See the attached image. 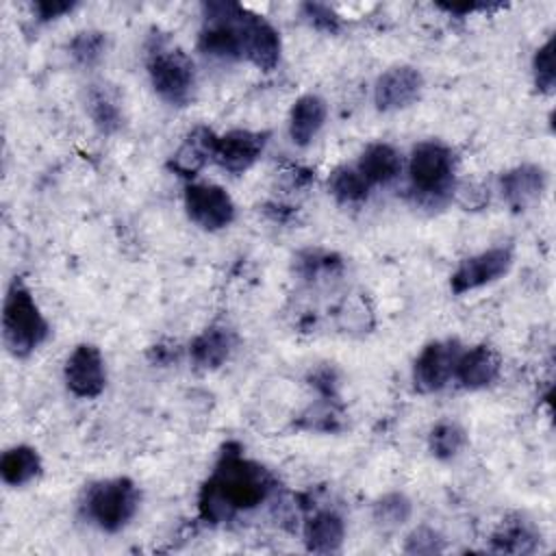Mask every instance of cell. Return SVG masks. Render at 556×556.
Here are the masks:
<instances>
[{"label": "cell", "mask_w": 556, "mask_h": 556, "mask_svg": "<svg viewBox=\"0 0 556 556\" xmlns=\"http://www.w3.org/2000/svg\"><path fill=\"white\" fill-rule=\"evenodd\" d=\"M276 486L269 469L248 458L239 445H226L200 489L198 508L204 521L226 523L241 513L258 508Z\"/></svg>", "instance_id": "obj_1"}, {"label": "cell", "mask_w": 556, "mask_h": 556, "mask_svg": "<svg viewBox=\"0 0 556 556\" xmlns=\"http://www.w3.org/2000/svg\"><path fill=\"white\" fill-rule=\"evenodd\" d=\"M413 515V502L402 491H389L371 504V519L382 530L402 528Z\"/></svg>", "instance_id": "obj_25"}, {"label": "cell", "mask_w": 556, "mask_h": 556, "mask_svg": "<svg viewBox=\"0 0 556 556\" xmlns=\"http://www.w3.org/2000/svg\"><path fill=\"white\" fill-rule=\"evenodd\" d=\"M50 334V324L43 317L33 291L13 280L2 304V343L15 358L30 356Z\"/></svg>", "instance_id": "obj_3"}, {"label": "cell", "mask_w": 556, "mask_h": 556, "mask_svg": "<svg viewBox=\"0 0 556 556\" xmlns=\"http://www.w3.org/2000/svg\"><path fill=\"white\" fill-rule=\"evenodd\" d=\"M182 206L189 222L208 232L228 228L237 215L235 200L215 182H187Z\"/></svg>", "instance_id": "obj_6"}, {"label": "cell", "mask_w": 556, "mask_h": 556, "mask_svg": "<svg viewBox=\"0 0 556 556\" xmlns=\"http://www.w3.org/2000/svg\"><path fill=\"white\" fill-rule=\"evenodd\" d=\"M70 56L83 65V67H93L102 61L104 52H106V33L102 30H80L76 33L70 43H67Z\"/></svg>", "instance_id": "obj_26"}, {"label": "cell", "mask_w": 556, "mask_h": 556, "mask_svg": "<svg viewBox=\"0 0 556 556\" xmlns=\"http://www.w3.org/2000/svg\"><path fill=\"white\" fill-rule=\"evenodd\" d=\"M304 419L308 421L306 428L308 430H321V432H334L341 428V415L337 413V408L332 404H317L313 406Z\"/></svg>", "instance_id": "obj_30"}, {"label": "cell", "mask_w": 556, "mask_h": 556, "mask_svg": "<svg viewBox=\"0 0 556 556\" xmlns=\"http://www.w3.org/2000/svg\"><path fill=\"white\" fill-rule=\"evenodd\" d=\"M371 185L367 178L358 172L356 165H339L328 176V191L330 195L345 206L363 204L369 195Z\"/></svg>", "instance_id": "obj_23"}, {"label": "cell", "mask_w": 556, "mask_h": 556, "mask_svg": "<svg viewBox=\"0 0 556 556\" xmlns=\"http://www.w3.org/2000/svg\"><path fill=\"white\" fill-rule=\"evenodd\" d=\"M547 189V172L536 163H521L500 176V191L513 211H526L536 204Z\"/></svg>", "instance_id": "obj_13"}, {"label": "cell", "mask_w": 556, "mask_h": 556, "mask_svg": "<svg viewBox=\"0 0 556 556\" xmlns=\"http://www.w3.org/2000/svg\"><path fill=\"white\" fill-rule=\"evenodd\" d=\"M237 28H239L243 59H248L254 67L263 72H271L278 65L280 52H282V41L276 26L267 17L245 7H239Z\"/></svg>", "instance_id": "obj_8"}, {"label": "cell", "mask_w": 556, "mask_h": 556, "mask_svg": "<svg viewBox=\"0 0 556 556\" xmlns=\"http://www.w3.org/2000/svg\"><path fill=\"white\" fill-rule=\"evenodd\" d=\"M87 113L102 135H113L124 124L119 98L104 85H91L87 91Z\"/></svg>", "instance_id": "obj_22"}, {"label": "cell", "mask_w": 556, "mask_h": 556, "mask_svg": "<svg viewBox=\"0 0 556 556\" xmlns=\"http://www.w3.org/2000/svg\"><path fill=\"white\" fill-rule=\"evenodd\" d=\"M541 543V532L532 521L515 517L506 519L491 534V552L497 554H532Z\"/></svg>", "instance_id": "obj_20"}, {"label": "cell", "mask_w": 556, "mask_h": 556, "mask_svg": "<svg viewBox=\"0 0 556 556\" xmlns=\"http://www.w3.org/2000/svg\"><path fill=\"white\" fill-rule=\"evenodd\" d=\"M235 334L226 326H208L189 343L191 365L200 371L219 369L232 354Z\"/></svg>", "instance_id": "obj_16"}, {"label": "cell", "mask_w": 556, "mask_h": 556, "mask_svg": "<svg viewBox=\"0 0 556 556\" xmlns=\"http://www.w3.org/2000/svg\"><path fill=\"white\" fill-rule=\"evenodd\" d=\"M269 135L263 130L232 128L213 137L211 161L230 174H245L263 156Z\"/></svg>", "instance_id": "obj_10"}, {"label": "cell", "mask_w": 556, "mask_h": 556, "mask_svg": "<svg viewBox=\"0 0 556 556\" xmlns=\"http://www.w3.org/2000/svg\"><path fill=\"white\" fill-rule=\"evenodd\" d=\"M67 391L80 400L98 397L106 387V363L98 345L78 343L63 365Z\"/></svg>", "instance_id": "obj_11"}, {"label": "cell", "mask_w": 556, "mask_h": 556, "mask_svg": "<svg viewBox=\"0 0 556 556\" xmlns=\"http://www.w3.org/2000/svg\"><path fill=\"white\" fill-rule=\"evenodd\" d=\"M500 371H502V358L497 350L486 343H480L460 352L456 361L454 378L463 389L478 391L493 384L500 378Z\"/></svg>", "instance_id": "obj_14"}, {"label": "cell", "mask_w": 556, "mask_h": 556, "mask_svg": "<svg viewBox=\"0 0 556 556\" xmlns=\"http://www.w3.org/2000/svg\"><path fill=\"white\" fill-rule=\"evenodd\" d=\"M300 11H302V17H306L308 24L315 26L317 30L337 33L339 26H341L339 13H337L332 7L324 4V2H304V4L300 7Z\"/></svg>", "instance_id": "obj_29"}, {"label": "cell", "mask_w": 556, "mask_h": 556, "mask_svg": "<svg viewBox=\"0 0 556 556\" xmlns=\"http://www.w3.org/2000/svg\"><path fill=\"white\" fill-rule=\"evenodd\" d=\"M356 167L371 187L389 185L402 174V154L391 143L376 141L361 152Z\"/></svg>", "instance_id": "obj_19"}, {"label": "cell", "mask_w": 556, "mask_h": 556, "mask_svg": "<svg viewBox=\"0 0 556 556\" xmlns=\"http://www.w3.org/2000/svg\"><path fill=\"white\" fill-rule=\"evenodd\" d=\"M328 117V104L317 93L300 96L289 111V139L298 148H306L315 141Z\"/></svg>", "instance_id": "obj_17"}, {"label": "cell", "mask_w": 556, "mask_h": 556, "mask_svg": "<svg viewBox=\"0 0 556 556\" xmlns=\"http://www.w3.org/2000/svg\"><path fill=\"white\" fill-rule=\"evenodd\" d=\"M41 471V458L39 452L30 445H13L4 450L0 458V478L7 486H24L33 482Z\"/></svg>", "instance_id": "obj_21"}, {"label": "cell", "mask_w": 556, "mask_h": 556, "mask_svg": "<svg viewBox=\"0 0 556 556\" xmlns=\"http://www.w3.org/2000/svg\"><path fill=\"white\" fill-rule=\"evenodd\" d=\"M146 70L154 93L172 104L187 106L195 96V65L191 56L165 39H152L146 54Z\"/></svg>", "instance_id": "obj_5"}, {"label": "cell", "mask_w": 556, "mask_h": 556, "mask_svg": "<svg viewBox=\"0 0 556 556\" xmlns=\"http://www.w3.org/2000/svg\"><path fill=\"white\" fill-rule=\"evenodd\" d=\"M443 11L452 13V15H460V17H467L476 11H489L497 4H489V2H465V4H439Z\"/></svg>", "instance_id": "obj_32"}, {"label": "cell", "mask_w": 556, "mask_h": 556, "mask_svg": "<svg viewBox=\"0 0 556 556\" xmlns=\"http://www.w3.org/2000/svg\"><path fill=\"white\" fill-rule=\"evenodd\" d=\"M424 91V74L415 65H393L374 83V104L382 113L408 109Z\"/></svg>", "instance_id": "obj_12"}, {"label": "cell", "mask_w": 556, "mask_h": 556, "mask_svg": "<svg viewBox=\"0 0 556 556\" xmlns=\"http://www.w3.org/2000/svg\"><path fill=\"white\" fill-rule=\"evenodd\" d=\"M215 132L206 126H195L178 146V150L169 156L167 169L174 172L180 178H195L200 169L211 161V148H213Z\"/></svg>", "instance_id": "obj_18"}, {"label": "cell", "mask_w": 556, "mask_h": 556, "mask_svg": "<svg viewBox=\"0 0 556 556\" xmlns=\"http://www.w3.org/2000/svg\"><path fill=\"white\" fill-rule=\"evenodd\" d=\"M554 35H549L532 56V80L539 93H554L556 85V70H554Z\"/></svg>", "instance_id": "obj_27"}, {"label": "cell", "mask_w": 556, "mask_h": 556, "mask_svg": "<svg viewBox=\"0 0 556 556\" xmlns=\"http://www.w3.org/2000/svg\"><path fill=\"white\" fill-rule=\"evenodd\" d=\"M515 263V254L508 245H495L467 256L450 276V289L454 295H465L504 278Z\"/></svg>", "instance_id": "obj_7"}, {"label": "cell", "mask_w": 556, "mask_h": 556, "mask_svg": "<svg viewBox=\"0 0 556 556\" xmlns=\"http://www.w3.org/2000/svg\"><path fill=\"white\" fill-rule=\"evenodd\" d=\"M302 541L313 554H334L345 541V521L334 508H319L306 517Z\"/></svg>", "instance_id": "obj_15"}, {"label": "cell", "mask_w": 556, "mask_h": 556, "mask_svg": "<svg viewBox=\"0 0 556 556\" xmlns=\"http://www.w3.org/2000/svg\"><path fill=\"white\" fill-rule=\"evenodd\" d=\"M467 445L465 428L454 419H441L428 434V450L437 460H454Z\"/></svg>", "instance_id": "obj_24"}, {"label": "cell", "mask_w": 556, "mask_h": 556, "mask_svg": "<svg viewBox=\"0 0 556 556\" xmlns=\"http://www.w3.org/2000/svg\"><path fill=\"white\" fill-rule=\"evenodd\" d=\"M406 554H439L445 549V539L428 526L415 528L402 547Z\"/></svg>", "instance_id": "obj_28"}, {"label": "cell", "mask_w": 556, "mask_h": 556, "mask_svg": "<svg viewBox=\"0 0 556 556\" xmlns=\"http://www.w3.org/2000/svg\"><path fill=\"white\" fill-rule=\"evenodd\" d=\"M78 7L74 0H39L33 4V13L37 22H52L65 13H72Z\"/></svg>", "instance_id": "obj_31"}, {"label": "cell", "mask_w": 556, "mask_h": 556, "mask_svg": "<svg viewBox=\"0 0 556 556\" xmlns=\"http://www.w3.org/2000/svg\"><path fill=\"white\" fill-rule=\"evenodd\" d=\"M410 193L424 206H439L447 202L456 185V154L439 141L426 139L413 146L408 156Z\"/></svg>", "instance_id": "obj_2"}, {"label": "cell", "mask_w": 556, "mask_h": 556, "mask_svg": "<svg viewBox=\"0 0 556 556\" xmlns=\"http://www.w3.org/2000/svg\"><path fill=\"white\" fill-rule=\"evenodd\" d=\"M463 348L456 339H437L421 348L413 363V387L419 393H437L452 378Z\"/></svg>", "instance_id": "obj_9"}, {"label": "cell", "mask_w": 556, "mask_h": 556, "mask_svg": "<svg viewBox=\"0 0 556 556\" xmlns=\"http://www.w3.org/2000/svg\"><path fill=\"white\" fill-rule=\"evenodd\" d=\"M139 486L126 476H115L89 484L83 495L80 510L83 517L100 532L115 534L132 521L139 510Z\"/></svg>", "instance_id": "obj_4"}]
</instances>
